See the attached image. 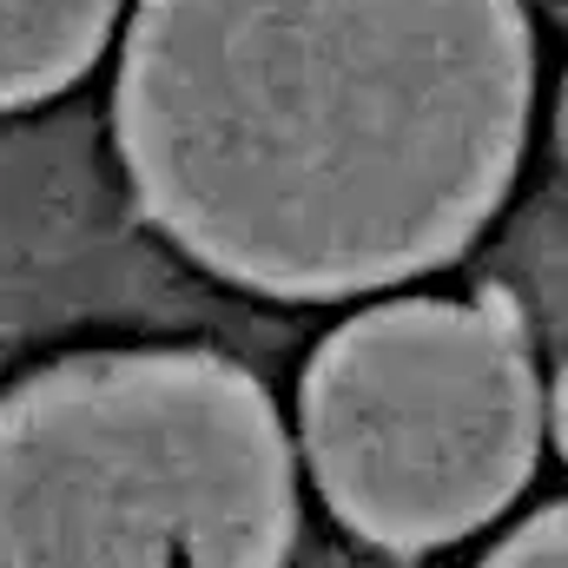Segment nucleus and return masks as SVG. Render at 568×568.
Returning <instances> with one entry per match:
<instances>
[{"instance_id":"f257e3e1","label":"nucleus","mask_w":568,"mask_h":568,"mask_svg":"<svg viewBox=\"0 0 568 568\" xmlns=\"http://www.w3.org/2000/svg\"><path fill=\"white\" fill-rule=\"evenodd\" d=\"M529 93L523 0H140L113 145L192 265L324 304L424 278L489 225Z\"/></svg>"},{"instance_id":"0eeeda50","label":"nucleus","mask_w":568,"mask_h":568,"mask_svg":"<svg viewBox=\"0 0 568 568\" xmlns=\"http://www.w3.org/2000/svg\"><path fill=\"white\" fill-rule=\"evenodd\" d=\"M562 152H568V93H562Z\"/></svg>"},{"instance_id":"f03ea898","label":"nucleus","mask_w":568,"mask_h":568,"mask_svg":"<svg viewBox=\"0 0 568 568\" xmlns=\"http://www.w3.org/2000/svg\"><path fill=\"white\" fill-rule=\"evenodd\" d=\"M278 404L219 351H87L0 397V568H284Z\"/></svg>"},{"instance_id":"7ed1b4c3","label":"nucleus","mask_w":568,"mask_h":568,"mask_svg":"<svg viewBox=\"0 0 568 568\" xmlns=\"http://www.w3.org/2000/svg\"><path fill=\"white\" fill-rule=\"evenodd\" d=\"M542 384L503 297H390L304 364L297 429L331 516L397 556L476 536L542 449Z\"/></svg>"},{"instance_id":"423d86ee","label":"nucleus","mask_w":568,"mask_h":568,"mask_svg":"<svg viewBox=\"0 0 568 568\" xmlns=\"http://www.w3.org/2000/svg\"><path fill=\"white\" fill-rule=\"evenodd\" d=\"M549 429H556V449L568 456V371L556 377V397H549Z\"/></svg>"},{"instance_id":"20e7f679","label":"nucleus","mask_w":568,"mask_h":568,"mask_svg":"<svg viewBox=\"0 0 568 568\" xmlns=\"http://www.w3.org/2000/svg\"><path fill=\"white\" fill-rule=\"evenodd\" d=\"M120 0H0V113L67 93L106 47Z\"/></svg>"},{"instance_id":"39448f33","label":"nucleus","mask_w":568,"mask_h":568,"mask_svg":"<svg viewBox=\"0 0 568 568\" xmlns=\"http://www.w3.org/2000/svg\"><path fill=\"white\" fill-rule=\"evenodd\" d=\"M483 568H568V503L542 509L536 523H523L503 549H489Z\"/></svg>"}]
</instances>
